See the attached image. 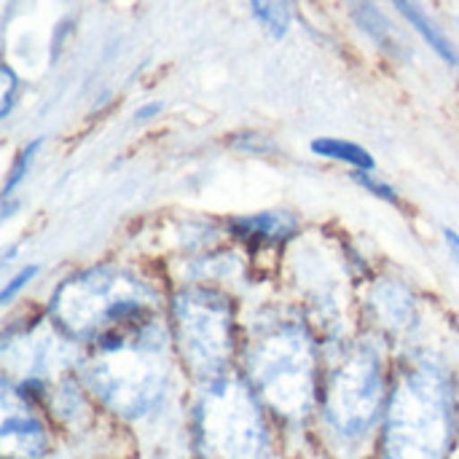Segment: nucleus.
I'll use <instances>...</instances> for the list:
<instances>
[{
    "instance_id": "f257e3e1",
    "label": "nucleus",
    "mask_w": 459,
    "mask_h": 459,
    "mask_svg": "<svg viewBox=\"0 0 459 459\" xmlns=\"http://www.w3.org/2000/svg\"><path fill=\"white\" fill-rule=\"evenodd\" d=\"M167 377V336L151 320L97 339L83 363L86 387L121 417L151 411L164 395Z\"/></svg>"
},
{
    "instance_id": "f03ea898",
    "label": "nucleus",
    "mask_w": 459,
    "mask_h": 459,
    "mask_svg": "<svg viewBox=\"0 0 459 459\" xmlns=\"http://www.w3.org/2000/svg\"><path fill=\"white\" fill-rule=\"evenodd\" d=\"M455 441L449 379L433 366L406 371L385 420V459H446Z\"/></svg>"
},
{
    "instance_id": "7ed1b4c3",
    "label": "nucleus",
    "mask_w": 459,
    "mask_h": 459,
    "mask_svg": "<svg viewBox=\"0 0 459 459\" xmlns=\"http://www.w3.org/2000/svg\"><path fill=\"white\" fill-rule=\"evenodd\" d=\"M151 301L153 293L134 274L116 266H94L59 285L51 299V315L70 336L97 342L151 320Z\"/></svg>"
},
{
    "instance_id": "20e7f679",
    "label": "nucleus",
    "mask_w": 459,
    "mask_h": 459,
    "mask_svg": "<svg viewBox=\"0 0 459 459\" xmlns=\"http://www.w3.org/2000/svg\"><path fill=\"white\" fill-rule=\"evenodd\" d=\"M247 371L255 393L285 420H304L315 401V350L301 325L282 323L264 331L250 352Z\"/></svg>"
},
{
    "instance_id": "39448f33",
    "label": "nucleus",
    "mask_w": 459,
    "mask_h": 459,
    "mask_svg": "<svg viewBox=\"0 0 459 459\" xmlns=\"http://www.w3.org/2000/svg\"><path fill=\"white\" fill-rule=\"evenodd\" d=\"M196 428L210 459H258L266 449V425L253 390L226 374L207 385Z\"/></svg>"
},
{
    "instance_id": "423d86ee",
    "label": "nucleus",
    "mask_w": 459,
    "mask_h": 459,
    "mask_svg": "<svg viewBox=\"0 0 459 459\" xmlns=\"http://www.w3.org/2000/svg\"><path fill=\"white\" fill-rule=\"evenodd\" d=\"M175 342L191 374L207 382L223 377L234 350L229 301L204 288L183 290L175 299Z\"/></svg>"
},
{
    "instance_id": "0eeeda50",
    "label": "nucleus",
    "mask_w": 459,
    "mask_h": 459,
    "mask_svg": "<svg viewBox=\"0 0 459 459\" xmlns=\"http://www.w3.org/2000/svg\"><path fill=\"white\" fill-rule=\"evenodd\" d=\"M385 406L382 358L374 347L352 350L331 374L325 390V417L342 436H363Z\"/></svg>"
},
{
    "instance_id": "6e6552de",
    "label": "nucleus",
    "mask_w": 459,
    "mask_h": 459,
    "mask_svg": "<svg viewBox=\"0 0 459 459\" xmlns=\"http://www.w3.org/2000/svg\"><path fill=\"white\" fill-rule=\"evenodd\" d=\"M0 444L8 459H40L46 452V430L43 425L24 411V406L13 409V395L5 387L3 393V425Z\"/></svg>"
},
{
    "instance_id": "1a4fd4ad",
    "label": "nucleus",
    "mask_w": 459,
    "mask_h": 459,
    "mask_svg": "<svg viewBox=\"0 0 459 459\" xmlns=\"http://www.w3.org/2000/svg\"><path fill=\"white\" fill-rule=\"evenodd\" d=\"M393 5L409 19V24L430 43V48L452 67H459V54L457 48L452 46V40L444 35V30L430 19V13H425V8L417 0H393Z\"/></svg>"
},
{
    "instance_id": "9d476101",
    "label": "nucleus",
    "mask_w": 459,
    "mask_h": 459,
    "mask_svg": "<svg viewBox=\"0 0 459 459\" xmlns=\"http://www.w3.org/2000/svg\"><path fill=\"white\" fill-rule=\"evenodd\" d=\"M231 231L250 242H255V239L282 242L296 231V221L285 212H261L253 218H237L231 223Z\"/></svg>"
},
{
    "instance_id": "9b49d317",
    "label": "nucleus",
    "mask_w": 459,
    "mask_h": 459,
    "mask_svg": "<svg viewBox=\"0 0 459 459\" xmlns=\"http://www.w3.org/2000/svg\"><path fill=\"white\" fill-rule=\"evenodd\" d=\"M347 3H350V11H352V16H355V22L360 24L363 32H368L385 51L401 54L398 35H395L393 24L385 19V13L379 11V5L374 0H347Z\"/></svg>"
},
{
    "instance_id": "f8f14e48",
    "label": "nucleus",
    "mask_w": 459,
    "mask_h": 459,
    "mask_svg": "<svg viewBox=\"0 0 459 459\" xmlns=\"http://www.w3.org/2000/svg\"><path fill=\"white\" fill-rule=\"evenodd\" d=\"M312 151L317 156H325V159H333V161H344L355 169H374V156L355 145V143H347V140H336V137H317L312 140Z\"/></svg>"
},
{
    "instance_id": "ddd939ff",
    "label": "nucleus",
    "mask_w": 459,
    "mask_h": 459,
    "mask_svg": "<svg viewBox=\"0 0 459 459\" xmlns=\"http://www.w3.org/2000/svg\"><path fill=\"white\" fill-rule=\"evenodd\" d=\"M293 3L290 0H250L253 16L258 19V24L272 35V38H285L290 30V19H293Z\"/></svg>"
},
{
    "instance_id": "4468645a",
    "label": "nucleus",
    "mask_w": 459,
    "mask_h": 459,
    "mask_svg": "<svg viewBox=\"0 0 459 459\" xmlns=\"http://www.w3.org/2000/svg\"><path fill=\"white\" fill-rule=\"evenodd\" d=\"M377 307H379L382 317L390 320L393 325H403L409 320V315H411V299L401 288H395V285H385L379 290Z\"/></svg>"
},
{
    "instance_id": "2eb2a0df",
    "label": "nucleus",
    "mask_w": 459,
    "mask_h": 459,
    "mask_svg": "<svg viewBox=\"0 0 459 459\" xmlns=\"http://www.w3.org/2000/svg\"><path fill=\"white\" fill-rule=\"evenodd\" d=\"M40 145H43V137L32 140L24 151H19V156L13 159V167H11V172H8V178H5V186H3V202L11 199V194L19 188V183L27 178V169H30V164L35 161V153L40 151Z\"/></svg>"
},
{
    "instance_id": "dca6fc26",
    "label": "nucleus",
    "mask_w": 459,
    "mask_h": 459,
    "mask_svg": "<svg viewBox=\"0 0 459 459\" xmlns=\"http://www.w3.org/2000/svg\"><path fill=\"white\" fill-rule=\"evenodd\" d=\"M352 180H355L360 188H366L368 194H374V196H379V199H385V202L398 204V191H395L393 186H387L385 180H377L368 169H358V172L352 175Z\"/></svg>"
},
{
    "instance_id": "f3484780",
    "label": "nucleus",
    "mask_w": 459,
    "mask_h": 459,
    "mask_svg": "<svg viewBox=\"0 0 459 459\" xmlns=\"http://www.w3.org/2000/svg\"><path fill=\"white\" fill-rule=\"evenodd\" d=\"M0 83H3V100H0V116L5 118L11 110H13V105H16V97H19V89H22V83H19V78H16V73L8 67V65H3L0 67Z\"/></svg>"
},
{
    "instance_id": "a211bd4d",
    "label": "nucleus",
    "mask_w": 459,
    "mask_h": 459,
    "mask_svg": "<svg viewBox=\"0 0 459 459\" xmlns=\"http://www.w3.org/2000/svg\"><path fill=\"white\" fill-rule=\"evenodd\" d=\"M35 274H38V266H24L16 277H11V282L0 290V304H8V301H11L22 288H27V285H30V280H32Z\"/></svg>"
},
{
    "instance_id": "6ab92c4d",
    "label": "nucleus",
    "mask_w": 459,
    "mask_h": 459,
    "mask_svg": "<svg viewBox=\"0 0 459 459\" xmlns=\"http://www.w3.org/2000/svg\"><path fill=\"white\" fill-rule=\"evenodd\" d=\"M159 110H161V102H151V105H143V108L137 110L134 118H137V121H145V118H153Z\"/></svg>"
},
{
    "instance_id": "aec40b11",
    "label": "nucleus",
    "mask_w": 459,
    "mask_h": 459,
    "mask_svg": "<svg viewBox=\"0 0 459 459\" xmlns=\"http://www.w3.org/2000/svg\"><path fill=\"white\" fill-rule=\"evenodd\" d=\"M444 237H446V245H449L452 255L459 261V234L457 231H452V229H446V231H444Z\"/></svg>"
}]
</instances>
